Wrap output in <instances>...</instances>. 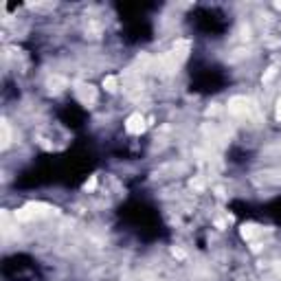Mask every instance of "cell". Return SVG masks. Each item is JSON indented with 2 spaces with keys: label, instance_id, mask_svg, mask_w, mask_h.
I'll return each mask as SVG.
<instances>
[{
  "label": "cell",
  "instance_id": "6da1fadb",
  "mask_svg": "<svg viewBox=\"0 0 281 281\" xmlns=\"http://www.w3.org/2000/svg\"><path fill=\"white\" fill-rule=\"evenodd\" d=\"M49 211H51V207H47V204L31 202V204H27V207L18 209V211H16V220H20V222H27V220L40 218V216H44V213H49Z\"/></svg>",
  "mask_w": 281,
  "mask_h": 281
},
{
  "label": "cell",
  "instance_id": "7a4b0ae2",
  "mask_svg": "<svg viewBox=\"0 0 281 281\" xmlns=\"http://www.w3.org/2000/svg\"><path fill=\"white\" fill-rule=\"evenodd\" d=\"M250 110H253V104H250L246 97H233L228 101V112L233 116H248Z\"/></svg>",
  "mask_w": 281,
  "mask_h": 281
},
{
  "label": "cell",
  "instance_id": "3957f363",
  "mask_svg": "<svg viewBox=\"0 0 281 281\" xmlns=\"http://www.w3.org/2000/svg\"><path fill=\"white\" fill-rule=\"evenodd\" d=\"M75 95H77V99H79L84 106H93L95 101H97V90H95L90 84H77V88H75Z\"/></svg>",
  "mask_w": 281,
  "mask_h": 281
},
{
  "label": "cell",
  "instance_id": "277c9868",
  "mask_svg": "<svg viewBox=\"0 0 281 281\" xmlns=\"http://www.w3.org/2000/svg\"><path fill=\"white\" fill-rule=\"evenodd\" d=\"M125 130L130 132V134H141L143 130H145V119H143V114H132L130 119L125 121Z\"/></svg>",
  "mask_w": 281,
  "mask_h": 281
},
{
  "label": "cell",
  "instance_id": "5b68a950",
  "mask_svg": "<svg viewBox=\"0 0 281 281\" xmlns=\"http://www.w3.org/2000/svg\"><path fill=\"white\" fill-rule=\"evenodd\" d=\"M9 143H11V127H9V121H2L0 123V147L7 150Z\"/></svg>",
  "mask_w": 281,
  "mask_h": 281
},
{
  "label": "cell",
  "instance_id": "8992f818",
  "mask_svg": "<svg viewBox=\"0 0 281 281\" xmlns=\"http://www.w3.org/2000/svg\"><path fill=\"white\" fill-rule=\"evenodd\" d=\"M259 233H262V228L255 226V224H244L242 226V237L244 239H253V237H257Z\"/></svg>",
  "mask_w": 281,
  "mask_h": 281
},
{
  "label": "cell",
  "instance_id": "52a82bcc",
  "mask_svg": "<svg viewBox=\"0 0 281 281\" xmlns=\"http://www.w3.org/2000/svg\"><path fill=\"white\" fill-rule=\"evenodd\" d=\"M49 86H51V90H55V93H57V90H62L64 86H66V79H62V77H53L49 81Z\"/></svg>",
  "mask_w": 281,
  "mask_h": 281
},
{
  "label": "cell",
  "instance_id": "ba28073f",
  "mask_svg": "<svg viewBox=\"0 0 281 281\" xmlns=\"http://www.w3.org/2000/svg\"><path fill=\"white\" fill-rule=\"evenodd\" d=\"M104 86H106V90H110V93H114V90H116V86H119V81H116V77H112V75H108V77L104 79Z\"/></svg>",
  "mask_w": 281,
  "mask_h": 281
},
{
  "label": "cell",
  "instance_id": "9c48e42d",
  "mask_svg": "<svg viewBox=\"0 0 281 281\" xmlns=\"http://www.w3.org/2000/svg\"><path fill=\"white\" fill-rule=\"evenodd\" d=\"M275 75H277V68H275V66H270V68H268V73L264 75V84H266V81H270V79H273Z\"/></svg>",
  "mask_w": 281,
  "mask_h": 281
},
{
  "label": "cell",
  "instance_id": "30bf717a",
  "mask_svg": "<svg viewBox=\"0 0 281 281\" xmlns=\"http://www.w3.org/2000/svg\"><path fill=\"white\" fill-rule=\"evenodd\" d=\"M95 187H97V178L93 176V178H90V180H88V182H86V185H84V189H86V191H93Z\"/></svg>",
  "mask_w": 281,
  "mask_h": 281
},
{
  "label": "cell",
  "instance_id": "8fae6325",
  "mask_svg": "<svg viewBox=\"0 0 281 281\" xmlns=\"http://www.w3.org/2000/svg\"><path fill=\"white\" fill-rule=\"evenodd\" d=\"M173 255H176V257H178V259H182V257H185V253H182V250H180V248H173Z\"/></svg>",
  "mask_w": 281,
  "mask_h": 281
},
{
  "label": "cell",
  "instance_id": "7c38bea8",
  "mask_svg": "<svg viewBox=\"0 0 281 281\" xmlns=\"http://www.w3.org/2000/svg\"><path fill=\"white\" fill-rule=\"evenodd\" d=\"M277 119L281 121V99L277 101Z\"/></svg>",
  "mask_w": 281,
  "mask_h": 281
}]
</instances>
